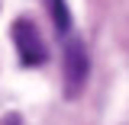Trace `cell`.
<instances>
[{
	"mask_svg": "<svg viewBox=\"0 0 129 125\" xmlns=\"http://www.w3.org/2000/svg\"><path fill=\"white\" fill-rule=\"evenodd\" d=\"M0 125H23V122H19V115H7V119H3Z\"/></svg>",
	"mask_w": 129,
	"mask_h": 125,
	"instance_id": "3957f363",
	"label": "cell"
},
{
	"mask_svg": "<svg viewBox=\"0 0 129 125\" xmlns=\"http://www.w3.org/2000/svg\"><path fill=\"white\" fill-rule=\"evenodd\" d=\"M64 96L68 99H78L87 87V74H90V58H87V48L81 39H68L64 42Z\"/></svg>",
	"mask_w": 129,
	"mask_h": 125,
	"instance_id": "6da1fadb",
	"label": "cell"
},
{
	"mask_svg": "<svg viewBox=\"0 0 129 125\" xmlns=\"http://www.w3.org/2000/svg\"><path fill=\"white\" fill-rule=\"evenodd\" d=\"M10 32H13L16 55H19V61L26 64V67H39V64H45L48 48H45V39L39 35V29H36V23H32V19L19 16L13 26H10Z\"/></svg>",
	"mask_w": 129,
	"mask_h": 125,
	"instance_id": "7a4b0ae2",
	"label": "cell"
}]
</instances>
